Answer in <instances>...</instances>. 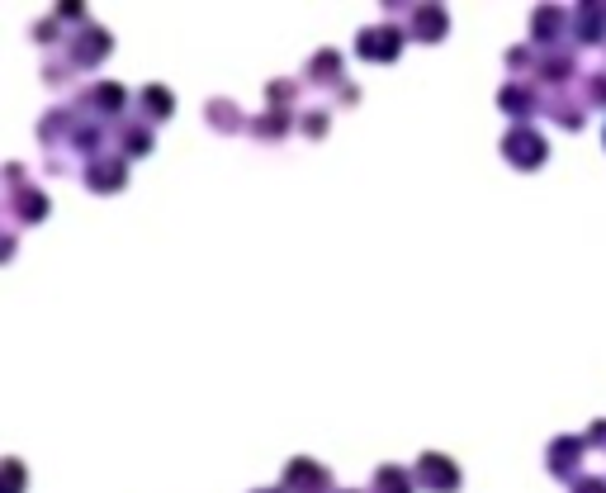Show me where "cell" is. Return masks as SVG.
I'll return each instance as SVG.
<instances>
[{"instance_id":"obj_22","label":"cell","mask_w":606,"mask_h":493,"mask_svg":"<svg viewBox=\"0 0 606 493\" xmlns=\"http://www.w3.org/2000/svg\"><path fill=\"white\" fill-rule=\"evenodd\" d=\"M583 105L588 110H606V72H592L583 86Z\"/></svg>"},{"instance_id":"obj_7","label":"cell","mask_w":606,"mask_h":493,"mask_svg":"<svg viewBox=\"0 0 606 493\" xmlns=\"http://www.w3.org/2000/svg\"><path fill=\"white\" fill-rule=\"evenodd\" d=\"M583 451H588V441H583V437H554L550 451H545V465H550V475H554V479H578Z\"/></svg>"},{"instance_id":"obj_3","label":"cell","mask_w":606,"mask_h":493,"mask_svg":"<svg viewBox=\"0 0 606 493\" xmlns=\"http://www.w3.org/2000/svg\"><path fill=\"white\" fill-rule=\"evenodd\" d=\"M356 53L365 62H398V53H403V29L398 24H370V29H360Z\"/></svg>"},{"instance_id":"obj_33","label":"cell","mask_w":606,"mask_h":493,"mask_svg":"<svg viewBox=\"0 0 606 493\" xmlns=\"http://www.w3.org/2000/svg\"><path fill=\"white\" fill-rule=\"evenodd\" d=\"M256 493H285V489H256Z\"/></svg>"},{"instance_id":"obj_16","label":"cell","mask_w":606,"mask_h":493,"mask_svg":"<svg viewBox=\"0 0 606 493\" xmlns=\"http://www.w3.org/2000/svg\"><path fill=\"white\" fill-rule=\"evenodd\" d=\"M545 110H550L554 124H564V128H583V119H588V105L564 100V95H550V100H545Z\"/></svg>"},{"instance_id":"obj_31","label":"cell","mask_w":606,"mask_h":493,"mask_svg":"<svg viewBox=\"0 0 606 493\" xmlns=\"http://www.w3.org/2000/svg\"><path fill=\"white\" fill-rule=\"evenodd\" d=\"M5 176H10V185H15V190H19V185H24V166H19V162H10V166H5Z\"/></svg>"},{"instance_id":"obj_20","label":"cell","mask_w":606,"mask_h":493,"mask_svg":"<svg viewBox=\"0 0 606 493\" xmlns=\"http://www.w3.org/2000/svg\"><path fill=\"white\" fill-rule=\"evenodd\" d=\"M285 128H289V110H270V114H261V119H251V133H256L261 143H280Z\"/></svg>"},{"instance_id":"obj_1","label":"cell","mask_w":606,"mask_h":493,"mask_svg":"<svg viewBox=\"0 0 606 493\" xmlns=\"http://www.w3.org/2000/svg\"><path fill=\"white\" fill-rule=\"evenodd\" d=\"M502 157L521 171H535V166H545L550 157V143H545V133H535L531 124H517L507 138H502Z\"/></svg>"},{"instance_id":"obj_27","label":"cell","mask_w":606,"mask_h":493,"mask_svg":"<svg viewBox=\"0 0 606 493\" xmlns=\"http://www.w3.org/2000/svg\"><path fill=\"white\" fill-rule=\"evenodd\" d=\"M5 475H10V493L24 489V465L19 460H5Z\"/></svg>"},{"instance_id":"obj_8","label":"cell","mask_w":606,"mask_h":493,"mask_svg":"<svg viewBox=\"0 0 606 493\" xmlns=\"http://www.w3.org/2000/svg\"><path fill=\"white\" fill-rule=\"evenodd\" d=\"M498 110L502 114H512V119H531L535 110H540V91H535L531 81H507V86H502L498 91Z\"/></svg>"},{"instance_id":"obj_25","label":"cell","mask_w":606,"mask_h":493,"mask_svg":"<svg viewBox=\"0 0 606 493\" xmlns=\"http://www.w3.org/2000/svg\"><path fill=\"white\" fill-rule=\"evenodd\" d=\"M535 62H540V57H535V48H526V43L507 53V67H512V72H526V67H535Z\"/></svg>"},{"instance_id":"obj_11","label":"cell","mask_w":606,"mask_h":493,"mask_svg":"<svg viewBox=\"0 0 606 493\" xmlns=\"http://www.w3.org/2000/svg\"><path fill=\"white\" fill-rule=\"evenodd\" d=\"M303 81H308V86H337V91H341V86H346V76H341V53H337V48H322V53L308 62Z\"/></svg>"},{"instance_id":"obj_17","label":"cell","mask_w":606,"mask_h":493,"mask_svg":"<svg viewBox=\"0 0 606 493\" xmlns=\"http://www.w3.org/2000/svg\"><path fill=\"white\" fill-rule=\"evenodd\" d=\"M19 209V223H43L48 219V195L43 190H15V200H10Z\"/></svg>"},{"instance_id":"obj_24","label":"cell","mask_w":606,"mask_h":493,"mask_svg":"<svg viewBox=\"0 0 606 493\" xmlns=\"http://www.w3.org/2000/svg\"><path fill=\"white\" fill-rule=\"evenodd\" d=\"M294 81H270L266 86V100H270V110H289V100H294Z\"/></svg>"},{"instance_id":"obj_30","label":"cell","mask_w":606,"mask_h":493,"mask_svg":"<svg viewBox=\"0 0 606 493\" xmlns=\"http://www.w3.org/2000/svg\"><path fill=\"white\" fill-rule=\"evenodd\" d=\"M588 446H606V422H592L588 427Z\"/></svg>"},{"instance_id":"obj_21","label":"cell","mask_w":606,"mask_h":493,"mask_svg":"<svg viewBox=\"0 0 606 493\" xmlns=\"http://www.w3.org/2000/svg\"><path fill=\"white\" fill-rule=\"evenodd\" d=\"M204 114H209V124H214V128H228V133L247 124V119H242V110H237L232 100H209V110H204Z\"/></svg>"},{"instance_id":"obj_9","label":"cell","mask_w":606,"mask_h":493,"mask_svg":"<svg viewBox=\"0 0 606 493\" xmlns=\"http://www.w3.org/2000/svg\"><path fill=\"white\" fill-rule=\"evenodd\" d=\"M569 10H554V5H540L531 15V43H540V48H550V43H559V38L569 34Z\"/></svg>"},{"instance_id":"obj_29","label":"cell","mask_w":606,"mask_h":493,"mask_svg":"<svg viewBox=\"0 0 606 493\" xmlns=\"http://www.w3.org/2000/svg\"><path fill=\"white\" fill-rule=\"evenodd\" d=\"M34 38H38V43H57V24H53V19H48V24H38Z\"/></svg>"},{"instance_id":"obj_6","label":"cell","mask_w":606,"mask_h":493,"mask_svg":"<svg viewBox=\"0 0 606 493\" xmlns=\"http://www.w3.org/2000/svg\"><path fill=\"white\" fill-rule=\"evenodd\" d=\"M285 493H332V475L322 470L318 460L294 456L285 465Z\"/></svg>"},{"instance_id":"obj_4","label":"cell","mask_w":606,"mask_h":493,"mask_svg":"<svg viewBox=\"0 0 606 493\" xmlns=\"http://www.w3.org/2000/svg\"><path fill=\"white\" fill-rule=\"evenodd\" d=\"M81 181H86V190H95V195H114V190H124V185H128V157H109V152L90 157L86 171H81Z\"/></svg>"},{"instance_id":"obj_26","label":"cell","mask_w":606,"mask_h":493,"mask_svg":"<svg viewBox=\"0 0 606 493\" xmlns=\"http://www.w3.org/2000/svg\"><path fill=\"white\" fill-rule=\"evenodd\" d=\"M57 19H62V24H81V19H86V5H57ZM81 29H86V24H81Z\"/></svg>"},{"instance_id":"obj_2","label":"cell","mask_w":606,"mask_h":493,"mask_svg":"<svg viewBox=\"0 0 606 493\" xmlns=\"http://www.w3.org/2000/svg\"><path fill=\"white\" fill-rule=\"evenodd\" d=\"M417 489H431V493H460V465L441 451H427V456H417Z\"/></svg>"},{"instance_id":"obj_13","label":"cell","mask_w":606,"mask_h":493,"mask_svg":"<svg viewBox=\"0 0 606 493\" xmlns=\"http://www.w3.org/2000/svg\"><path fill=\"white\" fill-rule=\"evenodd\" d=\"M86 110H95V114H124V105H128V91L119 86V81H100V86H90L86 91V100H81Z\"/></svg>"},{"instance_id":"obj_14","label":"cell","mask_w":606,"mask_h":493,"mask_svg":"<svg viewBox=\"0 0 606 493\" xmlns=\"http://www.w3.org/2000/svg\"><path fill=\"white\" fill-rule=\"evenodd\" d=\"M573 72H578V62H573V53H564V48H554V53H545L540 62H535V76H540V81H550V86L573 81Z\"/></svg>"},{"instance_id":"obj_10","label":"cell","mask_w":606,"mask_h":493,"mask_svg":"<svg viewBox=\"0 0 606 493\" xmlns=\"http://www.w3.org/2000/svg\"><path fill=\"white\" fill-rule=\"evenodd\" d=\"M569 34L578 38V43H602L606 38V10L602 5H578L569 19Z\"/></svg>"},{"instance_id":"obj_15","label":"cell","mask_w":606,"mask_h":493,"mask_svg":"<svg viewBox=\"0 0 606 493\" xmlns=\"http://www.w3.org/2000/svg\"><path fill=\"white\" fill-rule=\"evenodd\" d=\"M138 110H143L147 124H161V119H171V114H176V100H171V91H166V86H143V95H138Z\"/></svg>"},{"instance_id":"obj_28","label":"cell","mask_w":606,"mask_h":493,"mask_svg":"<svg viewBox=\"0 0 606 493\" xmlns=\"http://www.w3.org/2000/svg\"><path fill=\"white\" fill-rule=\"evenodd\" d=\"M573 493H606V479H573Z\"/></svg>"},{"instance_id":"obj_19","label":"cell","mask_w":606,"mask_h":493,"mask_svg":"<svg viewBox=\"0 0 606 493\" xmlns=\"http://www.w3.org/2000/svg\"><path fill=\"white\" fill-rule=\"evenodd\" d=\"M412 484H417V479H412L408 470H398V465H379L370 493H412Z\"/></svg>"},{"instance_id":"obj_23","label":"cell","mask_w":606,"mask_h":493,"mask_svg":"<svg viewBox=\"0 0 606 493\" xmlns=\"http://www.w3.org/2000/svg\"><path fill=\"white\" fill-rule=\"evenodd\" d=\"M327 124H332V114L327 110H303L299 114V128L308 133V138H327Z\"/></svg>"},{"instance_id":"obj_35","label":"cell","mask_w":606,"mask_h":493,"mask_svg":"<svg viewBox=\"0 0 606 493\" xmlns=\"http://www.w3.org/2000/svg\"><path fill=\"white\" fill-rule=\"evenodd\" d=\"M602 143H606V133H602Z\"/></svg>"},{"instance_id":"obj_34","label":"cell","mask_w":606,"mask_h":493,"mask_svg":"<svg viewBox=\"0 0 606 493\" xmlns=\"http://www.w3.org/2000/svg\"><path fill=\"white\" fill-rule=\"evenodd\" d=\"M341 493H356V489H341Z\"/></svg>"},{"instance_id":"obj_12","label":"cell","mask_w":606,"mask_h":493,"mask_svg":"<svg viewBox=\"0 0 606 493\" xmlns=\"http://www.w3.org/2000/svg\"><path fill=\"white\" fill-rule=\"evenodd\" d=\"M450 29V19L441 5H417L412 10V38H422V43H441Z\"/></svg>"},{"instance_id":"obj_18","label":"cell","mask_w":606,"mask_h":493,"mask_svg":"<svg viewBox=\"0 0 606 493\" xmlns=\"http://www.w3.org/2000/svg\"><path fill=\"white\" fill-rule=\"evenodd\" d=\"M119 152H124V157H147V152H152V128L124 124L119 128Z\"/></svg>"},{"instance_id":"obj_5","label":"cell","mask_w":606,"mask_h":493,"mask_svg":"<svg viewBox=\"0 0 606 493\" xmlns=\"http://www.w3.org/2000/svg\"><path fill=\"white\" fill-rule=\"evenodd\" d=\"M109 53H114V38H109L100 24H86V29H76L72 48H67V62H72V67H100Z\"/></svg>"},{"instance_id":"obj_32","label":"cell","mask_w":606,"mask_h":493,"mask_svg":"<svg viewBox=\"0 0 606 493\" xmlns=\"http://www.w3.org/2000/svg\"><path fill=\"white\" fill-rule=\"evenodd\" d=\"M67 81V67H48V86H62Z\"/></svg>"}]
</instances>
